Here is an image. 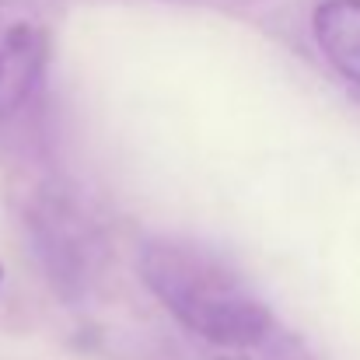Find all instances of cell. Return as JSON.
Segmentation results:
<instances>
[{
  "instance_id": "3957f363",
  "label": "cell",
  "mask_w": 360,
  "mask_h": 360,
  "mask_svg": "<svg viewBox=\"0 0 360 360\" xmlns=\"http://www.w3.org/2000/svg\"><path fill=\"white\" fill-rule=\"evenodd\" d=\"M311 28L326 60L360 84V0H322L311 14Z\"/></svg>"
},
{
  "instance_id": "7a4b0ae2",
  "label": "cell",
  "mask_w": 360,
  "mask_h": 360,
  "mask_svg": "<svg viewBox=\"0 0 360 360\" xmlns=\"http://www.w3.org/2000/svg\"><path fill=\"white\" fill-rule=\"evenodd\" d=\"M46 67L42 21L14 4L0 0V120H11L35 91Z\"/></svg>"
},
{
  "instance_id": "6da1fadb",
  "label": "cell",
  "mask_w": 360,
  "mask_h": 360,
  "mask_svg": "<svg viewBox=\"0 0 360 360\" xmlns=\"http://www.w3.org/2000/svg\"><path fill=\"white\" fill-rule=\"evenodd\" d=\"M150 294L200 340L221 350H252L269 336V308L235 266L179 238H154L140 252Z\"/></svg>"
},
{
  "instance_id": "277c9868",
  "label": "cell",
  "mask_w": 360,
  "mask_h": 360,
  "mask_svg": "<svg viewBox=\"0 0 360 360\" xmlns=\"http://www.w3.org/2000/svg\"><path fill=\"white\" fill-rule=\"evenodd\" d=\"M0 280H4V269H0Z\"/></svg>"
}]
</instances>
